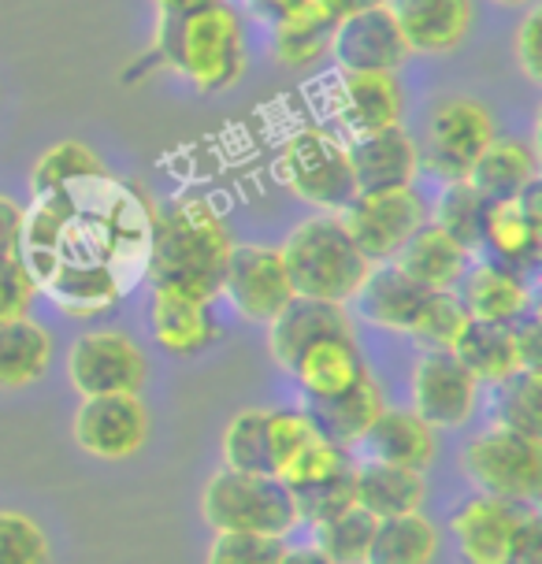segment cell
<instances>
[{
	"instance_id": "6da1fadb",
	"label": "cell",
	"mask_w": 542,
	"mask_h": 564,
	"mask_svg": "<svg viewBox=\"0 0 542 564\" xmlns=\"http://www.w3.org/2000/svg\"><path fill=\"white\" fill-rule=\"evenodd\" d=\"M153 219L156 208L142 189L108 171L78 178L34 197L19 260L37 294H48L67 316H97L145 279Z\"/></svg>"
},
{
	"instance_id": "7a4b0ae2",
	"label": "cell",
	"mask_w": 542,
	"mask_h": 564,
	"mask_svg": "<svg viewBox=\"0 0 542 564\" xmlns=\"http://www.w3.org/2000/svg\"><path fill=\"white\" fill-rule=\"evenodd\" d=\"M230 249L235 241L219 212L205 197H178L153 219L145 279H153V290L164 294L213 305L224 290Z\"/></svg>"
},
{
	"instance_id": "3957f363",
	"label": "cell",
	"mask_w": 542,
	"mask_h": 564,
	"mask_svg": "<svg viewBox=\"0 0 542 564\" xmlns=\"http://www.w3.org/2000/svg\"><path fill=\"white\" fill-rule=\"evenodd\" d=\"M153 59L200 94H224L246 75V30L230 4L156 19Z\"/></svg>"
},
{
	"instance_id": "277c9868",
	"label": "cell",
	"mask_w": 542,
	"mask_h": 564,
	"mask_svg": "<svg viewBox=\"0 0 542 564\" xmlns=\"http://www.w3.org/2000/svg\"><path fill=\"white\" fill-rule=\"evenodd\" d=\"M279 253H283L290 286L297 297L335 301V305H349V297L357 294L371 268L343 227V219L327 216V212L290 230Z\"/></svg>"
},
{
	"instance_id": "5b68a950",
	"label": "cell",
	"mask_w": 542,
	"mask_h": 564,
	"mask_svg": "<svg viewBox=\"0 0 542 564\" xmlns=\"http://www.w3.org/2000/svg\"><path fill=\"white\" fill-rule=\"evenodd\" d=\"M200 517L213 531H253L286 539L297 528L294 494L275 476L216 471L200 490Z\"/></svg>"
},
{
	"instance_id": "8992f818",
	"label": "cell",
	"mask_w": 542,
	"mask_h": 564,
	"mask_svg": "<svg viewBox=\"0 0 542 564\" xmlns=\"http://www.w3.org/2000/svg\"><path fill=\"white\" fill-rule=\"evenodd\" d=\"M279 178L297 200L338 216L357 197L349 145L324 127H305L279 153Z\"/></svg>"
},
{
	"instance_id": "52a82bcc",
	"label": "cell",
	"mask_w": 542,
	"mask_h": 564,
	"mask_svg": "<svg viewBox=\"0 0 542 564\" xmlns=\"http://www.w3.org/2000/svg\"><path fill=\"white\" fill-rule=\"evenodd\" d=\"M460 465L479 494L513 506H535L542 498V438H528L495 423L468 442Z\"/></svg>"
},
{
	"instance_id": "ba28073f",
	"label": "cell",
	"mask_w": 542,
	"mask_h": 564,
	"mask_svg": "<svg viewBox=\"0 0 542 564\" xmlns=\"http://www.w3.org/2000/svg\"><path fill=\"white\" fill-rule=\"evenodd\" d=\"M498 138L495 116L487 112L484 100L476 97H443L427 112L424 145H416L420 167H427L443 183L468 178L479 153Z\"/></svg>"
},
{
	"instance_id": "9c48e42d",
	"label": "cell",
	"mask_w": 542,
	"mask_h": 564,
	"mask_svg": "<svg viewBox=\"0 0 542 564\" xmlns=\"http://www.w3.org/2000/svg\"><path fill=\"white\" fill-rule=\"evenodd\" d=\"M327 56L343 75H398L409 45L387 4L354 8L335 23L327 37Z\"/></svg>"
},
{
	"instance_id": "30bf717a",
	"label": "cell",
	"mask_w": 542,
	"mask_h": 564,
	"mask_svg": "<svg viewBox=\"0 0 542 564\" xmlns=\"http://www.w3.org/2000/svg\"><path fill=\"white\" fill-rule=\"evenodd\" d=\"M338 219H343V227L357 241V249L365 253L368 264H383V260L398 257V249L424 224L427 212L413 186H401V189L357 194L338 212Z\"/></svg>"
},
{
	"instance_id": "8fae6325",
	"label": "cell",
	"mask_w": 542,
	"mask_h": 564,
	"mask_svg": "<svg viewBox=\"0 0 542 564\" xmlns=\"http://www.w3.org/2000/svg\"><path fill=\"white\" fill-rule=\"evenodd\" d=\"M67 379L83 398L138 394L145 382V357L123 330H89L67 352Z\"/></svg>"
},
{
	"instance_id": "7c38bea8",
	"label": "cell",
	"mask_w": 542,
	"mask_h": 564,
	"mask_svg": "<svg viewBox=\"0 0 542 564\" xmlns=\"http://www.w3.org/2000/svg\"><path fill=\"white\" fill-rule=\"evenodd\" d=\"M219 297H227L235 312L249 324H271V319L294 301V286H290L283 253L271 246H235L230 249L227 271H224V290Z\"/></svg>"
},
{
	"instance_id": "4fadbf2b",
	"label": "cell",
	"mask_w": 542,
	"mask_h": 564,
	"mask_svg": "<svg viewBox=\"0 0 542 564\" xmlns=\"http://www.w3.org/2000/svg\"><path fill=\"white\" fill-rule=\"evenodd\" d=\"M413 412L435 431H457L476 416L479 382L468 376L454 352H420L413 382Z\"/></svg>"
},
{
	"instance_id": "5bb4252c",
	"label": "cell",
	"mask_w": 542,
	"mask_h": 564,
	"mask_svg": "<svg viewBox=\"0 0 542 564\" xmlns=\"http://www.w3.org/2000/svg\"><path fill=\"white\" fill-rule=\"evenodd\" d=\"M72 435L78 449L97 460H127L145 446L149 412L138 394H97L83 398Z\"/></svg>"
},
{
	"instance_id": "9a60e30c",
	"label": "cell",
	"mask_w": 542,
	"mask_h": 564,
	"mask_svg": "<svg viewBox=\"0 0 542 564\" xmlns=\"http://www.w3.org/2000/svg\"><path fill=\"white\" fill-rule=\"evenodd\" d=\"M535 506H513V501L476 494L449 517V531L457 539V550L465 564H501L509 546L524 528L528 512Z\"/></svg>"
},
{
	"instance_id": "2e32d148",
	"label": "cell",
	"mask_w": 542,
	"mask_h": 564,
	"mask_svg": "<svg viewBox=\"0 0 542 564\" xmlns=\"http://www.w3.org/2000/svg\"><path fill=\"white\" fill-rule=\"evenodd\" d=\"M409 53L446 56L465 45L476 4L471 0H387Z\"/></svg>"
},
{
	"instance_id": "e0dca14e",
	"label": "cell",
	"mask_w": 542,
	"mask_h": 564,
	"mask_svg": "<svg viewBox=\"0 0 542 564\" xmlns=\"http://www.w3.org/2000/svg\"><path fill=\"white\" fill-rule=\"evenodd\" d=\"M349 164H354L357 194H376V189H401L413 186L420 171L416 141L398 127L360 134L349 145Z\"/></svg>"
},
{
	"instance_id": "ac0fdd59",
	"label": "cell",
	"mask_w": 542,
	"mask_h": 564,
	"mask_svg": "<svg viewBox=\"0 0 542 564\" xmlns=\"http://www.w3.org/2000/svg\"><path fill=\"white\" fill-rule=\"evenodd\" d=\"M427 294L431 290L420 286L413 275H405L394 260H383V264L368 268V275L357 286V294L349 297V305L357 308V316L365 319V324L405 335Z\"/></svg>"
},
{
	"instance_id": "d6986e66",
	"label": "cell",
	"mask_w": 542,
	"mask_h": 564,
	"mask_svg": "<svg viewBox=\"0 0 542 564\" xmlns=\"http://www.w3.org/2000/svg\"><path fill=\"white\" fill-rule=\"evenodd\" d=\"M286 371L294 376L301 394L308 401H319V398H335V394H343L346 387H354L368 371V365H365V352L357 346V335H327L301 349L286 365Z\"/></svg>"
},
{
	"instance_id": "ffe728a7",
	"label": "cell",
	"mask_w": 542,
	"mask_h": 564,
	"mask_svg": "<svg viewBox=\"0 0 542 564\" xmlns=\"http://www.w3.org/2000/svg\"><path fill=\"white\" fill-rule=\"evenodd\" d=\"M460 305L479 324H517L524 312H531V290L520 271H509L495 260H479L460 275Z\"/></svg>"
},
{
	"instance_id": "44dd1931",
	"label": "cell",
	"mask_w": 542,
	"mask_h": 564,
	"mask_svg": "<svg viewBox=\"0 0 542 564\" xmlns=\"http://www.w3.org/2000/svg\"><path fill=\"white\" fill-rule=\"evenodd\" d=\"M327 335H354V319H349L346 305L316 297H294L268 324V349L279 368H286L305 346Z\"/></svg>"
},
{
	"instance_id": "7402d4cb",
	"label": "cell",
	"mask_w": 542,
	"mask_h": 564,
	"mask_svg": "<svg viewBox=\"0 0 542 564\" xmlns=\"http://www.w3.org/2000/svg\"><path fill=\"white\" fill-rule=\"evenodd\" d=\"M401 112L405 97L394 75H343L335 89V116L354 138L398 127Z\"/></svg>"
},
{
	"instance_id": "603a6c76",
	"label": "cell",
	"mask_w": 542,
	"mask_h": 564,
	"mask_svg": "<svg viewBox=\"0 0 542 564\" xmlns=\"http://www.w3.org/2000/svg\"><path fill=\"white\" fill-rule=\"evenodd\" d=\"M354 501L376 520L420 512L427 501V476L416 468L365 457V465H354Z\"/></svg>"
},
{
	"instance_id": "cb8c5ba5",
	"label": "cell",
	"mask_w": 542,
	"mask_h": 564,
	"mask_svg": "<svg viewBox=\"0 0 542 564\" xmlns=\"http://www.w3.org/2000/svg\"><path fill=\"white\" fill-rule=\"evenodd\" d=\"M368 460H387V465L427 471L435 460V427L424 423L413 409H383L379 420L360 438Z\"/></svg>"
},
{
	"instance_id": "d4e9b609",
	"label": "cell",
	"mask_w": 542,
	"mask_h": 564,
	"mask_svg": "<svg viewBox=\"0 0 542 564\" xmlns=\"http://www.w3.org/2000/svg\"><path fill=\"white\" fill-rule=\"evenodd\" d=\"M468 260L471 253L465 246H457L443 227L424 219V224L409 235L405 246L398 249L394 264L427 290H457L460 275L468 271Z\"/></svg>"
},
{
	"instance_id": "484cf974",
	"label": "cell",
	"mask_w": 542,
	"mask_h": 564,
	"mask_svg": "<svg viewBox=\"0 0 542 564\" xmlns=\"http://www.w3.org/2000/svg\"><path fill=\"white\" fill-rule=\"evenodd\" d=\"M149 324H153L156 346L172 352V357H194V352H205L219 338L213 308L178 294H164V290H153Z\"/></svg>"
},
{
	"instance_id": "4316f807",
	"label": "cell",
	"mask_w": 542,
	"mask_h": 564,
	"mask_svg": "<svg viewBox=\"0 0 542 564\" xmlns=\"http://www.w3.org/2000/svg\"><path fill=\"white\" fill-rule=\"evenodd\" d=\"M383 409H387L383 390H379V382L365 371V376H360L354 387H346L343 394L308 401L305 412L313 416L319 435L349 449L368 435V427L379 420V412Z\"/></svg>"
},
{
	"instance_id": "83f0119b",
	"label": "cell",
	"mask_w": 542,
	"mask_h": 564,
	"mask_svg": "<svg viewBox=\"0 0 542 564\" xmlns=\"http://www.w3.org/2000/svg\"><path fill=\"white\" fill-rule=\"evenodd\" d=\"M479 253H487V260L524 275L542 257V227L531 224L517 200H490Z\"/></svg>"
},
{
	"instance_id": "f1b7e54d",
	"label": "cell",
	"mask_w": 542,
	"mask_h": 564,
	"mask_svg": "<svg viewBox=\"0 0 542 564\" xmlns=\"http://www.w3.org/2000/svg\"><path fill=\"white\" fill-rule=\"evenodd\" d=\"M539 178V156L524 138H495L468 171V183L487 200H513Z\"/></svg>"
},
{
	"instance_id": "f546056e",
	"label": "cell",
	"mask_w": 542,
	"mask_h": 564,
	"mask_svg": "<svg viewBox=\"0 0 542 564\" xmlns=\"http://www.w3.org/2000/svg\"><path fill=\"white\" fill-rule=\"evenodd\" d=\"M53 365V335L37 319H12L0 327V390H23Z\"/></svg>"
},
{
	"instance_id": "4dcf8cb0",
	"label": "cell",
	"mask_w": 542,
	"mask_h": 564,
	"mask_svg": "<svg viewBox=\"0 0 542 564\" xmlns=\"http://www.w3.org/2000/svg\"><path fill=\"white\" fill-rule=\"evenodd\" d=\"M438 553L435 523L420 512H401V517L376 520L371 546L365 564H431Z\"/></svg>"
},
{
	"instance_id": "1f68e13d",
	"label": "cell",
	"mask_w": 542,
	"mask_h": 564,
	"mask_svg": "<svg viewBox=\"0 0 542 564\" xmlns=\"http://www.w3.org/2000/svg\"><path fill=\"white\" fill-rule=\"evenodd\" d=\"M454 357L468 368V376L476 379L479 387H498V382H506L509 376L524 371L517 360L513 335H509V327H501V324H479V319H468L465 335H460L454 346Z\"/></svg>"
},
{
	"instance_id": "d6a6232c",
	"label": "cell",
	"mask_w": 542,
	"mask_h": 564,
	"mask_svg": "<svg viewBox=\"0 0 542 564\" xmlns=\"http://www.w3.org/2000/svg\"><path fill=\"white\" fill-rule=\"evenodd\" d=\"M468 312L460 305L457 290H431L424 297V305L416 308L413 324L405 335L413 338V346L420 352H454L457 338L468 327Z\"/></svg>"
},
{
	"instance_id": "836d02e7",
	"label": "cell",
	"mask_w": 542,
	"mask_h": 564,
	"mask_svg": "<svg viewBox=\"0 0 542 564\" xmlns=\"http://www.w3.org/2000/svg\"><path fill=\"white\" fill-rule=\"evenodd\" d=\"M487 208H490V200L479 194L468 178H460V183L443 186V194H438V200H435V216H431V224L443 227L457 246L468 249V253H479V246H484Z\"/></svg>"
},
{
	"instance_id": "e575fe53",
	"label": "cell",
	"mask_w": 542,
	"mask_h": 564,
	"mask_svg": "<svg viewBox=\"0 0 542 564\" xmlns=\"http://www.w3.org/2000/svg\"><path fill=\"white\" fill-rule=\"evenodd\" d=\"M495 423L498 427L520 431L528 438H542V371L524 368L506 382H498Z\"/></svg>"
},
{
	"instance_id": "d590c367",
	"label": "cell",
	"mask_w": 542,
	"mask_h": 564,
	"mask_svg": "<svg viewBox=\"0 0 542 564\" xmlns=\"http://www.w3.org/2000/svg\"><path fill=\"white\" fill-rule=\"evenodd\" d=\"M371 531H376V517L354 501V506L343 509L338 517L316 523L313 546L324 553L330 564H365L368 546H371Z\"/></svg>"
},
{
	"instance_id": "8d00e7d4",
	"label": "cell",
	"mask_w": 542,
	"mask_h": 564,
	"mask_svg": "<svg viewBox=\"0 0 542 564\" xmlns=\"http://www.w3.org/2000/svg\"><path fill=\"white\" fill-rule=\"evenodd\" d=\"M105 160H100L94 149L83 145V141H56L53 149H45L42 156L34 160V171H30V189L37 194H53V189L78 183V178H94L105 175Z\"/></svg>"
},
{
	"instance_id": "74e56055",
	"label": "cell",
	"mask_w": 542,
	"mask_h": 564,
	"mask_svg": "<svg viewBox=\"0 0 542 564\" xmlns=\"http://www.w3.org/2000/svg\"><path fill=\"white\" fill-rule=\"evenodd\" d=\"M268 409H246L224 427L219 438V457L227 471H249V476H271L268 438H264Z\"/></svg>"
},
{
	"instance_id": "f35d334b",
	"label": "cell",
	"mask_w": 542,
	"mask_h": 564,
	"mask_svg": "<svg viewBox=\"0 0 542 564\" xmlns=\"http://www.w3.org/2000/svg\"><path fill=\"white\" fill-rule=\"evenodd\" d=\"M349 468H354V460H349L346 446L316 435L308 446H301L294 457L275 471V479L283 482L286 490H305V487H316V482L343 476V471H349Z\"/></svg>"
},
{
	"instance_id": "ab89813d",
	"label": "cell",
	"mask_w": 542,
	"mask_h": 564,
	"mask_svg": "<svg viewBox=\"0 0 542 564\" xmlns=\"http://www.w3.org/2000/svg\"><path fill=\"white\" fill-rule=\"evenodd\" d=\"M319 435L313 416L305 409H268L264 416V438H268V460H271V476L286 465L290 457L308 446Z\"/></svg>"
},
{
	"instance_id": "60d3db41",
	"label": "cell",
	"mask_w": 542,
	"mask_h": 564,
	"mask_svg": "<svg viewBox=\"0 0 542 564\" xmlns=\"http://www.w3.org/2000/svg\"><path fill=\"white\" fill-rule=\"evenodd\" d=\"M286 542L253 531H216L205 564H279Z\"/></svg>"
},
{
	"instance_id": "b9f144b4",
	"label": "cell",
	"mask_w": 542,
	"mask_h": 564,
	"mask_svg": "<svg viewBox=\"0 0 542 564\" xmlns=\"http://www.w3.org/2000/svg\"><path fill=\"white\" fill-rule=\"evenodd\" d=\"M0 564H48V539L26 512L0 509Z\"/></svg>"
},
{
	"instance_id": "7bdbcfd3",
	"label": "cell",
	"mask_w": 542,
	"mask_h": 564,
	"mask_svg": "<svg viewBox=\"0 0 542 564\" xmlns=\"http://www.w3.org/2000/svg\"><path fill=\"white\" fill-rule=\"evenodd\" d=\"M294 494V509H297V523H324L330 517H338L343 509L354 506V468L343 471V476L327 479V482H316V487H305V490H290Z\"/></svg>"
},
{
	"instance_id": "ee69618b",
	"label": "cell",
	"mask_w": 542,
	"mask_h": 564,
	"mask_svg": "<svg viewBox=\"0 0 542 564\" xmlns=\"http://www.w3.org/2000/svg\"><path fill=\"white\" fill-rule=\"evenodd\" d=\"M34 297H37V286H34V279H30L23 260L19 257L0 260V327L30 316Z\"/></svg>"
},
{
	"instance_id": "f6af8a7d",
	"label": "cell",
	"mask_w": 542,
	"mask_h": 564,
	"mask_svg": "<svg viewBox=\"0 0 542 564\" xmlns=\"http://www.w3.org/2000/svg\"><path fill=\"white\" fill-rule=\"evenodd\" d=\"M327 37L316 30H275V56L286 67H313L327 56Z\"/></svg>"
},
{
	"instance_id": "bcb514c9",
	"label": "cell",
	"mask_w": 542,
	"mask_h": 564,
	"mask_svg": "<svg viewBox=\"0 0 542 564\" xmlns=\"http://www.w3.org/2000/svg\"><path fill=\"white\" fill-rule=\"evenodd\" d=\"M539 4H528L524 19H520L517 34H513V53H517V64L524 70V78L531 86L542 83V45H539Z\"/></svg>"
},
{
	"instance_id": "7dc6e473",
	"label": "cell",
	"mask_w": 542,
	"mask_h": 564,
	"mask_svg": "<svg viewBox=\"0 0 542 564\" xmlns=\"http://www.w3.org/2000/svg\"><path fill=\"white\" fill-rule=\"evenodd\" d=\"M509 335H513V349L520 368H539L542 371V327L535 312H524L517 324H509Z\"/></svg>"
},
{
	"instance_id": "c3c4849f",
	"label": "cell",
	"mask_w": 542,
	"mask_h": 564,
	"mask_svg": "<svg viewBox=\"0 0 542 564\" xmlns=\"http://www.w3.org/2000/svg\"><path fill=\"white\" fill-rule=\"evenodd\" d=\"M501 564H542V520L535 509L528 512L524 528H520V535L513 539Z\"/></svg>"
},
{
	"instance_id": "681fc988",
	"label": "cell",
	"mask_w": 542,
	"mask_h": 564,
	"mask_svg": "<svg viewBox=\"0 0 542 564\" xmlns=\"http://www.w3.org/2000/svg\"><path fill=\"white\" fill-rule=\"evenodd\" d=\"M23 216L26 212L12 197L0 194V260L19 257V241H23Z\"/></svg>"
},
{
	"instance_id": "f907efd6",
	"label": "cell",
	"mask_w": 542,
	"mask_h": 564,
	"mask_svg": "<svg viewBox=\"0 0 542 564\" xmlns=\"http://www.w3.org/2000/svg\"><path fill=\"white\" fill-rule=\"evenodd\" d=\"M153 4H156V19H175V15L200 12V8L216 4V0H153Z\"/></svg>"
},
{
	"instance_id": "816d5d0a",
	"label": "cell",
	"mask_w": 542,
	"mask_h": 564,
	"mask_svg": "<svg viewBox=\"0 0 542 564\" xmlns=\"http://www.w3.org/2000/svg\"><path fill=\"white\" fill-rule=\"evenodd\" d=\"M279 564H330L324 553H319L316 546H297V550H283V561Z\"/></svg>"
},
{
	"instance_id": "f5cc1de1",
	"label": "cell",
	"mask_w": 542,
	"mask_h": 564,
	"mask_svg": "<svg viewBox=\"0 0 542 564\" xmlns=\"http://www.w3.org/2000/svg\"><path fill=\"white\" fill-rule=\"evenodd\" d=\"M495 4H501V8H528V4H535V0H495Z\"/></svg>"
}]
</instances>
